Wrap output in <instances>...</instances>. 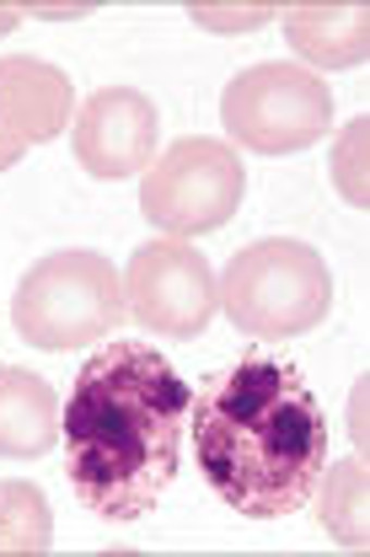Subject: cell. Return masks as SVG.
<instances>
[{
    "mask_svg": "<svg viewBox=\"0 0 370 557\" xmlns=\"http://www.w3.org/2000/svg\"><path fill=\"white\" fill-rule=\"evenodd\" d=\"M49 81H54V70H44L38 60H11V65L0 70V97H11V91H22V86L38 91V86H49ZM22 113H27V124L44 139L65 124V108H27V97H22V108H5V119H22ZM5 119H0V124H5Z\"/></svg>",
    "mask_w": 370,
    "mask_h": 557,
    "instance_id": "obj_11",
    "label": "cell"
},
{
    "mask_svg": "<svg viewBox=\"0 0 370 557\" xmlns=\"http://www.w3.org/2000/svg\"><path fill=\"white\" fill-rule=\"evenodd\" d=\"M225 322L247 338H300L311 333L328 306H333V278L328 263L291 236L274 242H252L225 263L221 284H215Z\"/></svg>",
    "mask_w": 370,
    "mask_h": 557,
    "instance_id": "obj_3",
    "label": "cell"
},
{
    "mask_svg": "<svg viewBox=\"0 0 370 557\" xmlns=\"http://www.w3.org/2000/svg\"><path fill=\"white\" fill-rule=\"evenodd\" d=\"M225 135L258 156H291L328 135L333 97L300 65H252L221 97Z\"/></svg>",
    "mask_w": 370,
    "mask_h": 557,
    "instance_id": "obj_6",
    "label": "cell"
},
{
    "mask_svg": "<svg viewBox=\"0 0 370 557\" xmlns=\"http://www.w3.org/2000/svg\"><path fill=\"white\" fill-rule=\"evenodd\" d=\"M124 306L135 322L166 338H199L215 317V269L183 236H156L130 258Z\"/></svg>",
    "mask_w": 370,
    "mask_h": 557,
    "instance_id": "obj_7",
    "label": "cell"
},
{
    "mask_svg": "<svg viewBox=\"0 0 370 557\" xmlns=\"http://www.w3.org/2000/svg\"><path fill=\"white\" fill-rule=\"evenodd\" d=\"M65 403L33 370H0V456H44L60 440Z\"/></svg>",
    "mask_w": 370,
    "mask_h": 557,
    "instance_id": "obj_9",
    "label": "cell"
},
{
    "mask_svg": "<svg viewBox=\"0 0 370 557\" xmlns=\"http://www.w3.org/2000/svg\"><path fill=\"white\" fill-rule=\"evenodd\" d=\"M124 317V274L102 252H49L22 274L11 300V322L33 348H86Z\"/></svg>",
    "mask_w": 370,
    "mask_h": 557,
    "instance_id": "obj_4",
    "label": "cell"
},
{
    "mask_svg": "<svg viewBox=\"0 0 370 557\" xmlns=\"http://www.w3.org/2000/svg\"><path fill=\"white\" fill-rule=\"evenodd\" d=\"M156 156V108L130 86H102L75 119V161L91 177L146 172Z\"/></svg>",
    "mask_w": 370,
    "mask_h": 557,
    "instance_id": "obj_8",
    "label": "cell"
},
{
    "mask_svg": "<svg viewBox=\"0 0 370 557\" xmlns=\"http://www.w3.org/2000/svg\"><path fill=\"white\" fill-rule=\"evenodd\" d=\"M242 194H247L242 156L221 139L188 135L150 161L140 183V209L166 236H205L236 214Z\"/></svg>",
    "mask_w": 370,
    "mask_h": 557,
    "instance_id": "obj_5",
    "label": "cell"
},
{
    "mask_svg": "<svg viewBox=\"0 0 370 557\" xmlns=\"http://www.w3.org/2000/svg\"><path fill=\"white\" fill-rule=\"evenodd\" d=\"M188 440L205 483L236 515L285 520L328 472V418L296 359L242 354L188 403Z\"/></svg>",
    "mask_w": 370,
    "mask_h": 557,
    "instance_id": "obj_2",
    "label": "cell"
},
{
    "mask_svg": "<svg viewBox=\"0 0 370 557\" xmlns=\"http://www.w3.org/2000/svg\"><path fill=\"white\" fill-rule=\"evenodd\" d=\"M344 5H296L285 16V33L311 65H360V54H349L338 38H333V22H338Z\"/></svg>",
    "mask_w": 370,
    "mask_h": 557,
    "instance_id": "obj_10",
    "label": "cell"
},
{
    "mask_svg": "<svg viewBox=\"0 0 370 557\" xmlns=\"http://www.w3.org/2000/svg\"><path fill=\"white\" fill-rule=\"evenodd\" d=\"M188 403L194 392L172 359L135 338H113L81 364L60 440L65 478L97 520L130 525L161 504L183 461Z\"/></svg>",
    "mask_w": 370,
    "mask_h": 557,
    "instance_id": "obj_1",
    "label": "cell"
}]
</instances>
